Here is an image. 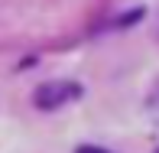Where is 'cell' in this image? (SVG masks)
I'll return each instance as SVG.
<instances>
[{"label": "cell", "instance_id": "cell-1", "mask_svg": "<svg viewBox=\"0 0 159 153\" xmlns=\"http://www.w3.org/2000/svg\"><path fill=\"white\" fill-rule=\"evenodd\" d=\"M81 94V88H78L75 82H49L42 85L39 91H36V108H42V111H52V108L65 104V101L78 98Z\"/></svg>", "mask_w": 159, "mask_h": 153}, {"label": "cell", "instance_id": "cell-2", "mask_svg": "<svg viewBox=\"0 0 159 153\" xmlns=\"http://www.w3.org/2000/svg\"><path fill=\"white\" fill-rule=\"evenodd\" d=\"M78 153H107V150H101V147H81Z\"/></svg>", "mask_w": 159, "mask_h": 153}]
</instances>
